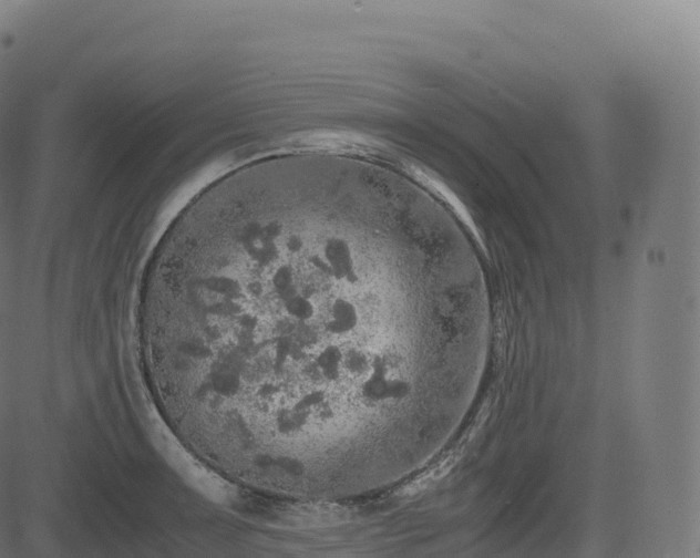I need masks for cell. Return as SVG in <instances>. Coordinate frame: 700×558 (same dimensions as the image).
<instances>
[{"label": "cell", "instance_id": "cell-1", "mask_svg": "<svg viewBox=\"0 0 700 558\" xmlns=\"http://www.w3.org/2000/svg\"><path fill=\"white\" fill-rule=\"evenodd\" d=\"M140 288L163 409L265 496L375 495L435 421L450 297L385 182L286 155L246 164L181 211Z\"/></svg>", "mask_w": 700, "mask_h": 558}]
</instances>
